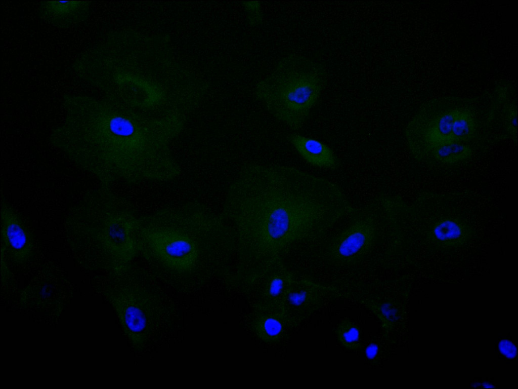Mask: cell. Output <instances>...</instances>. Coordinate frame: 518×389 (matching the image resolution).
I'll return each mask as SVG.
<instances>
[{
	"label": "cell",
	"instance_id": "cell-1",
	"mask_svg": "<svg viewBox=\"0 0 518 389\" xmlns=\"http://www.w3.org/2000/svg\"><path fill=\"white\" fill-rule=\"evenodd\" d=\"M335 183L285 165L249 162L230 185L222 215L232 226L231 288L245 292L290 245L312 246L353 210Z\"/></svg>",
	"mask_w": 518,
	"mask_h": 389
},
{
	"label": "cell",
	"instance_id": "cell-2",
	"mask_svg": "<svg viewBox=\"0 0 518 389\" xmlns=\"http://www.w3.org/2000/svg\"><path fill=\"white\" fill-rule=\"evenodd\" d=\"M186 121L104 95L74 94L65 104L56 141L62 153L101 185L168 181L181 172L171 144Z\"/></svg>",
	"mask_w": 518,
	"mask_h": 389
},
{
	"label": "cell",
	"instance_id": "cell-3",
	"mask_svg": "<svg viewBox=\"0 0 518 389\" xmlns=\"http://www.w3.org/2000/svg\"><path fill=\"white\" fill-rule=\"evenodd\" d=\"M139 254L152 274L189 292L213 278L230 285L236 254L234 229L221 215L197 201L167 206L139 217Z\"/></svg>",
	"mask_w": 518,
	"mask_h": 389
},
{
	"label": "cell",
	"instance_id": "cell-4",
	"mask_svg": "<svg viewBox=\"0 0 518 389\" xmlns=\"http://www.w3.org/2000/svg\"><path fill=\"white\" fill-rule=\"evenodd\" d=\"M89 79L104 95L166 117L179 112L187 88L186 71L170 47L143 38L102 47L93 60Z\"/></svg>",
	"mask_w": 518,
	"mask_h": 389
},
{
	"label": "cell",
	"instance_id": "cell-5",
	"mask_svg": "<svg viewBox=\"0 0 518 389\" xmlns=\"http://www.w3.org/2000/svg\"><path fill=\"white\" fill-rule=\"evenodd\" d=\"M138 218L128 200L111 186L100 185L68 212L65 225L67 241L80 263L113 273L132 264L139 254Z\"/></svg>",
	"mask_w": 518,
	"mask_h": 389
},
{
	"label": "cell",
	"instance_id": "cell-6",
	"mask_svg": "<svg viewBox=\"0 0 518 389\" xmlns=\"http://www.w3.org/2000/svg\"><path fill=\"white\" fill-rule=\"evenodd\" d=\"M315 245L314 258L327 269L348 274L393 267L402 255L395 196L383 194L355 208Z\"/></svg>",
	"mask_w": 518,
	"mask_h": 389
},
{
	"label": "cell",
	"instance_id": "cell-7",
	"mask_svg": "<svg viewBox=\"0 0 518 389\" xmlns=\"http://www.w3.org/2000/svg\"><path fill=\"white\" fill-rule=\"evenodd\" d=\"M323 66L303 55L289 54L256 85L254 94L267 111L290 129H301L326 85Z\"/></svg>",
	"mask_w": 518,
	"mask_h": 389
},
{
	"label": "cell",
	"instance_id": "cell-8",
	"mask_svg": "<svg viewBox=\"0 0 518 389\" xmlns=\"http://www.w3.org/2000/svg\"><path fill=\"white\" fill-rule=\"evenodd\" d=\"M112 274L125 334L135 348L143 349L166 316L162 293L156 277L140 267L131 264Z\"/></svg>",
	"mask_w": 518,
	"mask_h": 389
},
{
	"label": "cell",
	"instance_id": "cell-9",
	"mask_svg": "<svg viewBox=\"0 0 518 389\" xmlns=\"http://www.w3.org/2000/svg\"><path fill=\"white\" fill-rule=\"evenodd\" d=\"M467 98L442 97L424 103L407 124L405 137L412 157L424 162L436 146L451 141L454 120Z\"/></svg>",
	"mask_w": 518,
	"mask_h": 389
},
{
	"label": "cell",
	"instance_id": "cell-10",
	"mask_svg": "<svg viewBox=\"0 0 518 389\" xmlns=\"http://www.w3.org/2000/svg\"><path fill=\"white\" fill-rule=\"evenodd\" d=\"M337 296L358 301L380 320L388 334L393 333L398 320L397 283L392 280L365 282L343 281L334 285Z\"/></svg>",
	"mask_w": 518,
	"mask_h": 389
},
{
	"label": "cell",
	"instance_id": "cell-11",
	"mask_svg": "<svg viewBox=\"0 0 518 389\" xmlns=\"http://www.w3.org/2000/svg\"><path fill=\"white\" fill-rule=\"evenodd\" d=\"M282 259L275 261L244 294L253 309L282 310L283 301L294 279Z\"/></svg>",
	"mask_w": 518,
	"mask_h": 389
},
{
	"label": "cell",
	"instance_id": "cell-12",
	"mask_svg": "<svg viewBox=\"0 0 518 389\" xmlns=\"http://www.w3.org/2000/svg\"><path fill=\"white\" fill-rule=\"evenodd\" d=\"M334 295V288L306 279L292 281L282 306V311L293 327L300 324L323 304L326 296Z\"/></svg>",
	"mask_w": 518,
	"mask_h": 389
},
{
	"label": "cell",
	"instance_id": "cell-13",
	"mask_svg": "<svg viewBox=\"0 0 518 389\" xmlns=\"http://www.w3.org/2000/svg\"><path fill=\"white\" fill-rule=\"evenodd\" d=\"M477 99L467 98L458 113L452 127V141L466 143L476 150L485 148L491 143L488 106L481 107Z\"/></svg>",
	"mask_w": 518,
	"mask_h": 389
},
{
	"label": "cell",
	"instance_id": "cell-14",
	"mask_svg": "<svg viewBox=\"0 0 518 389\" xmlns=\"http://www.w3.org/2000/svg\"><path fill=\"white\" fill-rule=\"evenodd\" d=\"M1 250L14 263H26L34 253L32 236L14 208L2 199Z\"/></svg>",
	"mask_w": 518,
	"mask_h": 389
},
{
	"label": "cell",
	"instance_id": "cell-15",
	"mask_svg": "<svg viewBox=\"0 0 518 389\" xmlns=\"http://www.w3.org/2000/svg\"><path fill=\"white\" fill-rule=\"evenodd\" d=\"M517 103L509 85L498 86L490 97L489 130L491 143L510 139L517 142Z\"/></svg>",
	"mask_w": 518,
	"mask_h": 389
},
{
	"label": "cell",
	"instance_id": "cell-16",
	"mask_svg": "<svg viewBox=\"0 0 518 389\" xmlns=\"http://www.w3.org/2000/svg\"><path fill=\"white\" fill-rule=\"evenodd\" d=\"M91 6V1H41L38 6L37 15L54 27L67 29L86 21L90 15Z\"/></svg>",
	"mask_w": 518,
	"mask_h": 389
},
{
	"label": "cell",
	"instance_id": "cell-17",
	"mask_svg": "<svg viewBox=\"0 0 518 389\" xmlns=\"http://www.w3.org/2000/svg\"><path fill=\"white\" fill-rule=\"evenodd\" d=\"M248 325L255 336L269 344L282 341L293 327L282 310L253 309Z\"/></svg>",
	"mask_w": 518,
	"mask_h": 389
},
{
	"label": "cell",
	"instance_id": "cell-18",
	"mask_svg": "<svg viewBox=\"0 0 518 389\" xmlns=\"http://www.w3.org/2000/svg\"><path fill=\"white\" fill-rule=\"evenodd\" d=\"M288 139L300 156L309 164L329 170H335L340 166V162L333 150L321 141L296 134H290Z\"/></svg>",
	"mask_w": 518,
	"mask_h": 389
},
{
	"label": "cell",
	"instance_id": "cell-19",
	"mask_svg": "<svg viewBox=\"0 0 518 389\" xmlns=\"http://www.w3.org/2000/svg\"><path fill=\"white\" fill-rule=\"evenodd\" d=\"M476 149L471 145L451 141L439 145L428 154L424 162L440 165H452L472 158Z\"/></svg>",
	"mask_w": 518,
	"mask_h": 389
},
{
	"label": "cell",
	"instance_id": "cell-20",
	"mask_svg": "<svg viewBox=\"0 0 518 389\" xmlns=\"http://www.w3.org/2000/svg\"><path fill=\"white\" fill-rule=\"evenodd\" d=\"M336 333L338 340L346 348L354 350L359 347V331L351 322H341L336 328Z\"/></svg>",
	"mask_w": 518,
	"mask_h": 389
},
{
	"label": "cell",
	"instance_id": "cell-21",
	"mask_svg": "<svg viewBox=\"0 0 518 389\" xmlns=\"http://www.w3.org/2000/svg\"><path fill=\"white\" fill-rule=\"evenodd\" d=\"M248 24L252 27L261 25L263 21L262 5L259 1H243L241 4Z\"/></svg>",
	"mask_w": 518,
	"mask_h": 389
},
{
	"label": "cell",
	"instance_id": "cell-22",
	"mask_svg": "<svg viewBox=\"0 0 518 389\" xmlns=\"http://www.w3.org/2000/svg\"><path fill=\"white\" fill-rule=\"evenodd\" d=\"M499 347L500 352L506 357L513 358L516 356V347L509 340H501L499 344Z\"/></svg>",
	"mask_w": 518,
	"mask_h": 389
}]
</instances>
